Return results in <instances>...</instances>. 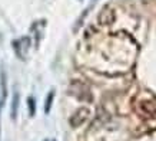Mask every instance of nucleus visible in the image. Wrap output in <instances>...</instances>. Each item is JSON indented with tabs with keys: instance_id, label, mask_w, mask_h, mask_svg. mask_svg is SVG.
I'll return each instance as SVG.
<instances>
[{
	"instance_id": "obj_1",
	"label": "nucleus",
	"mask_w": 156,
	"mask_h": 141,
	"mask_svg": "<svg viewBox=\"0 0 156 141\" xmlns=\"http://www.w3.org/2000/svg\"><path fill=\"white\" fill-rule=\"evenodd\" d=\"M6 97H7V78H6V72L2 69L0 70V109L5 105Z\"/></svg>"
},
{
	"instance_id": "obj_2",
	"label": "nucleus",
	"mask_w": 156,
	"mask_h": 141,
	"mask_svg": "<svg viewBox=\"0 0 156 141\" xmlns=\"http://www.w3.org/2000/svg\"><path fill=\"white\" fill-rule=\"evenodd\" d=\"M86 118H87V109H80V111H77L75 117L70 120V124L73 127H77V125H80L82 122L85 121Z\"/></svg>"
},
{
	"instance_id": "obj_4",
	"label": "nucleus",
	"mask_w": 156,
	"mask_h": 141,
	"mask_svg": "<svg viewBox=\"0 0 156 141\" xmlns=\"http://www.w3.org/2000/svg\"><path fill=\"white\" fill-rule=\"evenodd\" d=\"M53 98H55V92H49L48 98H46V102H44V112L49 114L50 112V108H52V102H53Z\"/></svg>"
},
{
	"instance_id": "obj_3",
	"label": "nucleus",
	"mask_w": 156,
	"mask_h": 141,
	"mask_svg": "<svg viewBox=\"0 0 156 141\" xmlns=\"http://www.w3.org/2000/svg\"><path fill=\"white\" fill-rule=\"evenodd\" d=\"M19 101H20V95L17 91H14L13 99H12V120L17 118V111H19Z\"/></svg>"
},
{
	"instance_id": "obj_5",
	"label": "nucleus",
	"mask_w": 156,
	"mask_h": 141,
	"mask_svg": "<svg viewBox=\"0 0 156 141\" xmlns=\"http://www.w3.org/2000/svg\"><path fill=\"white\" fill-rule=\"evenodd\" d=\"M27 107H29V114H30V117H33L34 114H36V104H34V98H27Z\"/></svg>"
}]
</instances>
